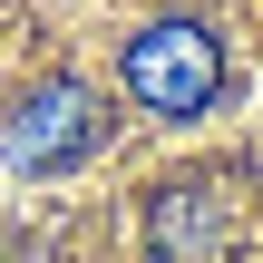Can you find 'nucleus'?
Instances as JSON below:
<instances>
[{
    "mask_svg": "<svg viewBox=\"0 0 263 263\" xmlns=\"http://www.w3.org/2000/svg\"><path fill=\"white\" fill-rule=\"evenodd\" d=\"M146 234H156L166 263H224V244H234V205H224L215 185H166Z\"/></svg>",
    "mask_w": 263,
    "mask_h": 263,
    "instance_id": "3",
    "label": "nucleus"
},
{
    "mask_svg": "<svg viewBox=\"0 0 263 263\" xmlns=\"http://www.w3.org/2000/svg\"><path fill=\"white\" fill-rule=\"evenodd\" d=\"M127 98L156 117H205L224 98V49L205 20H146L127 39Z\"/></svg>",
    "mask_w": 263,
    "mask_h": 263,
    "instance_id": "1",
    "label": "nucleus"
},
{
    "mask_svg": "<svg viewBox=\"0 0 263 263\" xmlns=\"http://www.w3.org/2000/svg\"><path fill=\"white\" fill-rule=\"evenodd\" d=\"M98 137H107L98 88H88V78H49V88H29L20 117L0 127V156H10L20 176H49V166H78Z\"/></svg>",
    "mask_w": 263,
    "mask_h": 263,
    "instance_id": "2",
    "label": "nucleus"
}]
</instances>
